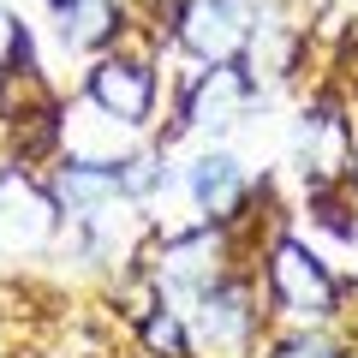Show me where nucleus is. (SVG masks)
Returning a JSON list of instances; mask_svg holds the SVG:
<instances>
[{
  "label": "nucleus",
  "mask_w": 358,
  "mask_h": 358,
  "mask_svg": "<svg viewBox=\"0 0 358 358\" xmlns=\"http://www.w3.org/2000/svg\"><path fill=\"white\" fill-rule=\"evenodd\" d=\"M263 281V305L281 329H334L341 310V275L329 268V257L305 239V233H275L257 263Z\"/></svg>",
  "instance_id": "nucleus-1"
},
{
  "label": "nucleus",
  "mask_w": 358,
  "mask_h": 358,
  "mask_svg": "<svg viewBox=\"0 0 358 358\" xmlns=\"http://www.w3.org/2000/svg\"><path fill=\"white\" fill-rule=\"evenodd\" d=\"M84 102L114 114L120 126L150 131L155 108H162V72H155V42H143V30H126V42L108 54H96L84 72Z\"/></svg>",
  "instance_id": "nucleus-2"
},
{
  "label": "nucleus",
  "mask_w": 358,
  "mask_h": 358,
  "mask_svg": "<svg viewBox=\"0 0 358 358\" xmlns=\"http://www.w3.org/2000/svg\"><path fill=\"white\" fill-rule=\"evenodd\" d=\"M185 322H192L197 352H221V358H245L263 334V281H251L245 268H227L221 281H209L203 293L185 299Z\"/></svg>",
  "instance_id": "nucleus-3"
},
{
  "label": "nucleus",
  "mask_w": 358,
  "mask_h": 358,
  "mask_svg": "<svg viewBox=\"0 0 358 358\" xmlns=\"http://www.w3.org/2000/svg\"><path fill=\"white\" fill-rule=\"evenodd\" d=\"M257 0H179L173 13V48L203 72L221 66H245L257 42Z\"/></svg>",
  "instance_id": "nucleus-4"
},
{
  "label": "nucleus",
  "mask_w": 358,
  "mask_h": 358,
  "mask_svg": "<svg viewBox=\"0 0 358 358\" xmlns=\"http://www.w3.org/2000/svg\"><path fill=\"white\" fill-rule=\"evenodd\" d=\"M60 203H54L48 179L24 173V167H0V268H18L42 257L60 239Z\"/></svg>",
  "instance_id": "nucleus-5"
},
{
  "label": "nucleus",
  "mask_w": 358,
  "mask_h": 358,
  "mask_svg": "<svg viewBox=\"0 0 358 358\" xmlns=\"http://www.w3.org/2000/svg\"><path fill=\"white\" fill-rule=\"evenodd\" d=\"M179 185H185V203L197 209V221H233L245 209L257 179L239 167V155L227 150H197L192 162L179 167Z\"/></svg>",
  "instance_id": "nucleus-6"
},
{
  "label": "nucleus",
  "mask_w": 358,
  "mask_h": 358,
  "mask_svg": "<svg viewBox=\"0 0 358 358\" xmlns=\"http://www.w3.org/2000/svg\"><path fill=\"white\" fill-rule=\"evenodd\" d=\"M131 30V13H126V0H66L60 13H54V36H60L66 54H108L120 48Z\"/></svg>",
  "instance_id": "nucleus-7"
},
{
  "label": "nucleus",
  "mask_w": 358,
  "mask_h": 358,
  "mask_svg": "<svg viewBox=\"0 0 358 358\" xmlns=\"http://www.w3.org/2000/svg\"><path fill=\"white\" fill-rule=\"evenodd\" d=\"M60 90L48 84V72H42L36 54H24V60L0 66V131L24 126V120H42V114H60Z\"/></svg>",
  "instance_id": "nucleus-8"
},
{
  "label": "nucleus",
  "mask_w": 358,
  "mask_h": 358,
  "mask_svg": "<svg viewBox=\"0 0 358 358\" xmlns=\"http://www.w3.org/2000/svg\"><path fill=\"white\" fill-rule=\"evenodd\" d=\"M138 346L150 358H197L192 322H185V310H179V305H167V299L138 317Z\"/></svg>",
  "instance_id": "nucleus-9"
},
{
  "label": "nucleus",
  "mask_w": 358,
  "mask_h": 358,
  "mask_svg": "<svg viewBox=\"0 0 358 358\" xmlns=\"http://www.w3.org/2000/svg\"><path fill=\"white\" fill-rule=\"evenodd\" d=\"M341 334L334 329H275L263 341V358H341Z\"/></svg>",
  "instance_id": "nucleus-10"
},
{
  "label": "nucleus",
  "mask_w": 358,
  "mask_h": 358,
  "mask_svg": "<svg viewBox=\"0 0 358 358\" xmlns=\"http://www.w3.org/2000/svg\"><path fill=\"white\" fill-rule=\"evenodd\" d=\"M24 54H36V30L24 24V18L0 0V66H13V60H24Z\"/></svg>",
  "instance_id": "nucleus-11"
},
{
  "label": "nucleus",
  "mask_w": 358,
  "mask_h": 358,
  "mask_svg": "<svg viewBox=\"0 0 358 358\" xmlns=\"http://www.w3.org/2000/svg\"><path fill=\"white\" fill-rule=\"evenodd\" d=\"M341 358H358V346H346V352H341Z\"/></svg>",
  "instance_id": "nucleus-12"
}]
</instances>
